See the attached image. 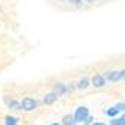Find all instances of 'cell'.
Segmentation results:
<instances>
[{"instance_id":"obj_19","label":"cell","mask_w":125,"mask_h":125,"mask_svg":"<svg viewBox=\"0 0 125 125\" xmlns=\"http://www.w3.org/2000/svg\"><path fill=\"white\" fill-rule=\"evenodd\" d=\"M88 3H94V2H97V0H86Z\"/></svg>"},{"instance_id":"obj_12","label":"cell","mask_w":125,"mask_h":125,"mask_svg":"<svg viewBox=\"0 0 125 125\" xmlns=\"http://www.w3.org/2000/svg\"><path fill=\"white\" fill-rule=\"evenodd\" d=\"M115 107L118 109V110H122V112H125V103H118Z\"/></svg>"},{"instance_id":"obj_18","label":"cell","mask_w":125,"mask_h":125,"mask_svg":"<svg viewBox=\"0 0 125 125\" xmlns=\"http://www.w3.org/2000/svg\"><path fill=\"white\" fill-rule=\"evenodd\" d=\"M121 77H122V81H125V69L121 70Z\"/></svg>"},{"instance_id":"obj_15","label":"cell","mask_w":125,"mask_h":125,"mask_svg":"<svg viewBox=\"0 0 125 125\" xmlns=\"http://www.w3.org/2000/svg\"><path fill=\"white\" fill-rule=\"evenodd\" d=\"M119 121H121V125H125V113L119 118Z\"/></svg>"},{"instance_id":"obj_11","label":"cell","mask_w":125,"mask_h":125,"mask_svg":"<svg viewBox=\"0 0 125 125\" xmlns=\"http://www.w3.org/2000/svg\"><path fill=\"white\" fill-rule=\"evenodd\" d=\"M9 107L12 109V110H21V109H22L18 101H10V103H9Z\"/></svg>"},{"instance_id":"obj_3","label":"cell","mask_w":125,"mask_h":125,"mask_svg":"<svg viewBox=\"0 0 125 125\" xmlns=\"http://www.w3.org/2000/svg\"><path fill=\"white\" fill-rule=\"evenodd\" d=\"M106 77L104 76H101V74H94L92 76V79H91V83L95 86V88H103L104 85H106Z\"/></svg>"},{"instance_id":"obj_7","label":"cell","mask_w":125,"mask_h":125,"mask_svg":"<svg viewBox=\"0 0 125 125\" xmlns=\"http://www.w3.org/2000/svg\"><path fill=\"white\" fill-rule=\"evenodd\" d=\"M76 86L79 88V89H86V88L89 86V81L86 79V77H82V79H79V81H77Z\"/></svg>"},{"instance_id":"obj_14","label":"cell","mask_w":125,"mask_h":125,"mask_svg":"<svg viewBox=\"0 0 125 125\" xmlns=\"http://www.w3.org/2000/svg\"><path fill=\"white\" fill-rule=\"evenodd\" d=\"M92 119H94V118H92V116H89V118H88V119L85 121V125H91V122H92Z\"/></svg>"},{"instance_id":"obj_17","label":"cell","mask_w":125,"mask_h":125,"mask_svg":"<svg viewBox=\"0 0 125 125\" xmlns=\"http://www.w3.org/2000/svg\"><path fill=\"white\" fill-rule=\"evenodd\" d=\"M73 89H74V86H73V83H70V85L67 86V92H72Z\"/></svg>"},{"instance_id":"obj_6","label":"cell","mask_w":125,"mask_h":125,"mask_svg":"<svg viewBox=\"0 0 125 125\" xmlns=\"http://www.w3.org/2000/svg\"><path fill=\"white\" fill-rule=\"evenodd\" d=\"M55 100H57V95H55L54 92H48L43 97V103L45 104H52V103H55Z\"/></svg>"},{"instance_id":"obj_21","label":"cell","mask_w":125,"mask_h":125,"mask_svg":"<svg viewBox=\"0 0 125 125\" xmlns=\"http://www.w3.org/2000/svg\"><path fill=\"white\" fill-rule=\"evenodd\" d=\"M51 125H62V124H51Z\"/></svg>"},{"instance_id":"obj_8","label":"cell","mask_w":125,"mask_h":125,"mask_svg":"<svg viewBox=\"0 0 125 125\" xmlns=\"http://www.w3.org/2000/svg\"><path fill=\"white\" fill-rule=\"evenodd\" d=\"M74 118L73 115H66L64 118H62V125H74Z\"/></svg>"},{"instance_id":"obj_1","label":"cell","mask_w":125,"mask_h":125,"mask_svg":"<svg viewBox=\"0 0 125 125\" xmlns=\"http://www.w3.org/2000/svg\"><path fill=\"white\" fill-rule=\"evenodd\" d=\"M73 118H74V122H76V124L85 122V121L89 118V110H88V107H85V106L77 107L76 112H74V115H73Z\"/></svg>"},{"instance_id":"obj_2","label":"cell","mask_w":125,"mask_h":125,"mask_svg":"<svg viewBox=\"0 0 125 125\" xmlns=\"http://www.w3.org/2000/svg\"><path fill=\"white\" fill-rule=\"evenodd\" d=\"M21 107L24 109L25 112H31V110H34V109L37 107V101H36L34 98H31V97H27V98L22 100Z\"/></svg>"},{"instance_id":"obj_4","label":"cell","mask_w":125,"mask_h":125,"mask_svg":"<svg viewBox=\"0 0 125 125\" xmlns=\"http://www.w3.org/2000/svg\"><path fill=\"white\" fill-rule=\"evenodd\" d=\"M106 81H110V82H118V81H122L121 77V70H112L106 74Z\"/></svg>"},{"instance_id":"obj_9","label":"cell","mask_w":125,"mask_h":125,"mask_svg":"<svg viewBox=\"0 0 125 125\" xmlns=\"http://www.w3.org/2000/svg\"><path fill=\"white\" fill-rule=\"evenodd\" d=\"M18 124V119L13 118V116H6L5 118V125H17Z\"/></svg>"},{"instance_id":"obj_13","label":"cell","mask_w":125,"mask_h":125,"mask_svg":"<svg viewBox=\"0 0 125 125\" xmlns=\"http://www.w3.org/2000/svg\"><path fill=\"white\" fill-rule=\"evenodd\" d=\"M110 124H112V125H121V121H119V118H113V119L110 121Z\"/></svg>"},{"instance_id":"obj_20","label":"cell","mask_w":125,"mask_h":125,"mask_svg":"<svg viewBox=\"0 0 125 125\" xmlns=\"http://www.w3.org/2000/svg\"><path fill=\"white\" fill-rule=\"evenodd\" d=\"M92 125H104V124H100V122H95V124H92Z\"/></svg>"},{"instance_id":"obj_10","label":"cell","mask_w":125,"mask_h":125,"mask_svg":"<svg viewBox=\"0 0 125 125\" xmlns=\"http://www.w3.org/2000/svg\"><path fill=\"white\" fill-rule=\"evenodd\" d=\"M118 112H119V110L113 106V107H110V109H107V110H106V115H107V116H110V118H115V116L118 115Z\"/></svg>"},{"instance_id":"obj_16","label":"cell","mask_w":125,"mask_h":125,"mask_svg":"<svg viewBox=\"0 0 125 125\" xmlns=\"http://www.w3.org/2000/svg\"><path fill=\"white\" fill-rule=\"evenodd\" d=\"M81 2H82V0H69V3H72V5H77Z\"/></svg>"},{"instance_id":"obj_5","label":"cell","mask_w":125,"mask_h":125,"mask_svg":"<svg viewBox=\"0 0 125 125\" xmlns=\"http://www.w3.org/2000/svg\"><path fill=\"white\" fill-rule=\"evenodd\" d=\"M52 92L55 94L57 97L64 95V94L67 92V85H64V83H55V85H54V89H52Z\"/></svg>"}]
</instances>
